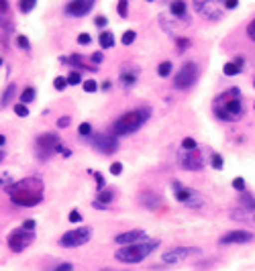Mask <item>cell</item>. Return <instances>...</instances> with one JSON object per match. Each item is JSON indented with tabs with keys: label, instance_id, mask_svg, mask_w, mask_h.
<instances>
[{
	"label": "cell",
	"instance_id": "obj_51",
	"mask_svg": "<svg viewBox=\"0 0 255 271\" xmlns=\"http://www.w3.org/2000/svg\"><path fill=\"white\" fill-rule=\"evenodd\" d=\"M111 88H113V82H111V80H106V82L100 84V90H104V92H109Z\"/></svg>",
	"mask_w": 255,
	"mask_h": 271
},
{
	"label": "cell",
	"instance_id": "obj_48",
	"mask_svg": "<svg viewBox=\"0 0 255 271\" xmlns=\"http://www.w3.org/2000/svg\"><path fill=\"white\" fill-rule=\"evenodd\" d=\"M68 220H70V222H76V224H78V222H82V214H80L78 210H72V212L68 214Z\"/></svg>",
	"mask_w": 255,
	"mask_h": 271
},
{
	"label": "cell",
	"instance_id": "obj_19",
	"mask_svg": "<svg viewBox=\"0 0 255 271\" xmlns=\"http://www.w3.org/2000/svg\"><path fill=\"white\" fill-rule=\"evenodd\" d=\"M243 67H245V59L239 55V57H235L233 61H229V63H225V65H223V74H225L227 78L239 76V74L243 72Z\"/></svg>",
	"mask_w": 255,
	"mask_h": 271
},
{
	"label": "cell",
	"instance_id": "obj_33",
	"mask_svg": "<svg viewBox=\"0 0 255 271\" xmlns=\"http://www.w3.org/2000/svg\"><path fill=\"white\" fill-rule=\"evenodd\" d=\"M117 12H119V16L127 18V14H129V0H119V4H117Z\"/></svg>",
	"mask_w": 255,
	"mask_h": 271
},
{
	"label": "cell",
	"instance_id": "obj_7",
	"mask_svg": "<svg viewBox=\"0 0 255 271\" xmlns=\"http://www.w3.org/2000/svg\"><path fill=\"white\" fill-rule=\"evenodd\" d=\"M59 135L57 133H43V135H39L37 141H35V151H37V157L39 159H43L47 161L49 157L55 153L57 145H59Z\"/></svg>",
	"mask_w": 255,
	"mask_h": 271
},
{
	"label": "cell",
	"instance_id": "obj_31",
	"mask_svg": "<svg viewBox=\"0 0 255 271\" xmlns=\"http://www.w3.org/2000/svg\"><path fill=\"white\" fill-rule=\"evenodd\" d=\"M12 110H14V115H16V117H20V119L29 117V106H27V104H20V102H16Z\"/></svg>",
	"mask_w": 255,
	"mask_h": 271
},
{
	"label": "cell",
	"instance_id": "obj_9",
	"mask_svg": "<svg viewBox=\"0 0 255 271\" xmlns=\"http://www.w3.org/2000/svg\"><path fill=\"white\" fill-rule=\"evenodd\" d=\"M178 163H180V167L186 169V171H200V169L206 165L200 149H196V151H184V149H180V153H178Z\"/></svg>",
	"mask_w": 255,
	"mask_h": 271
},
{
	"label": "cell",
	"instance_id": "obj_18",
	"mask_svg": "<svg viewBox=\"0 0 255 271\" xmlns=\"http://www.w3.org/2000/svg\"><path fill=\"white\" fill-rule=\"evenodd\" d=\"M137 80H139V70H137V67H123L121 78H119L123 88H133L137 84Z\"/></svg>",
	"mask_w": 255,
	"mask_h": 271
},
{
	"label": "cell",
	"instance_id": "obj_20",
	"mask_svg": "<svg viewBox=\"0 0 255 271\" xmlns=\"http://www.w3.org/2000/svg\"><path fill=\"white\" fill-rule=\"evenodd\" d=\"M169 12H172L176 18L186 20V18H188V4L182 2V0H174V2L169 4Z\"/></svg>",
	"mask_w": 255,
	"mask_h": 271
},
{
	"label": "cell",
	"instance_id": "obj_58",
	"mask_svg": "<svg viewBox=\"0 0 255 271\" xmlns=\"http://www.w3.org/2000/svg\"><path fill=\"white\" fill-rule=\"evenodd\" d=\"M253 88H255V80H253Z\"/></svg>",
	"mask_w": 255,
	"mask_h": 271
},
{
	"label": "cell",
	"instance_id": "obj_27",
	"mask_svg": "<svg viewBox=\"0 0 255 271\" xmlns=\"http://www.w3.org/2000/svg\"><path fill=\"white\" fill-rule=\"evenodd\" d=\"M35 96H37V92H35V88H33V86L25 88V90H23V94H20V104H31V102L35 100Z\"/></svg>",
	"mask_w": 255,
	"mask_h": 271
},
{
	"label": "cell",
	"instance_id": "obj_56",
	"mask_svg": "<svg viewBox=\"0 0 255 271\" xmlns=\"http://www.w3.org/2000/svg\"><path fill=\"white\" fill-rule=\"evenodd\" d=\"M100 271H119V269H100Z\"/></svg>",
	"mask_w": 255,
	"mask_h": 271
},
{
	"label": "cell",
	"instance_id": "obj_57",
	"mask_svg": "<svg viewBox=\"0 0 255 271\" xmlns=\"http://www.w3.org/2000/svg\"><path fill=\"white\" fill-rule=\"evenodd\" d=\"M0 65H2V57H0Z\"/></svg>",
	"mask_w": 255,
	"mask_h": 271
},
{
	"label": "cell",
	"instance_id": "obj_32",
	"mask_svg": "<svg viewBox=\"0 0 255 271\" xmlns=\"http://www.w3.org/2000/svg\"><path fill=\"white\" fill-rule=\"evenodd\" d=\"M33 8H35V0H20V2H18V10L23 14L31 12Z\"/></svg>",
	"mask_w": 255,
	"mask_h": 271
},
{
	"label": "cell",
	"instance_id": "obj_49",
	"mask_svg": "<svg viewBox=\"0 0 255 271\" xmlns=\"http://www.w3.org/2000/svg\"><path fill=\"white\" fill-rule=\"evenodd\" d=\"M70 123H72L70 117H61V119L57 121V129H66V127H70Z\"/></svg>",
	"mask_w": 255,
	"mask_h": 271
},
{
	"label": "cell",
	"instance_id": "obj_54",
	"mask_svg": "<svg viewBox=\"0 0 255 271\" xmlns=\"http://www.w3.org/2000/svg\"><path fill=\"white\" fill-rule=\"evenodd\" d=\"M4 157H6V153H4L2 149H0V163H2V159H4Z\"/></svg>",
	"mask_w": 255,
	"mask_h": 271
},
{
	"label": "cell",
	"instance_id": "obj_8",
	"mask_svg": "<svg viewBox=\"0 0 255 271\" xmlns=\"http://www.w3.org/2000/svg\"><path fill=\"white\" fill-rule=\"evenodd\" d=\"M90 143L102 155H113L119 151V137H115L113 133H92Z\"/></svg>",
	"mask_w": 255,
	"mask_h": 271
},
{
	"label": "cell",
	"instance_id": "obj_41",
	"mask_svg": "<svg viewBox=\"0 0 255 271\" xmlns=\"http://www.w3.org/2000/svg\"><path fill=\"white\" fill-rule=\"evenodd\" d=\"M90 43H92V35H88V33L78 35V45H90Z\"/></svg>",
	"mask_w": 255,
	"mask_h": 271
},
{
	"label": "cell",
	"instance_id": "obj_44",
	"mask_svg": "<svg viewBox=\"0 0 255 271\" xmlns=\"http://www.w3.org/2000/svg\"><path fill=\"white\" fill-rule=\"evenodd\" d=\"M90 61H92V65H96V67H98V65L104 61V55H102V51H96V53H92Z\"/></svg>",
	"mask_w": 255,
	"mask_h": 271
},
{
	"label": "cell",
	"instance_id": "obj_10",
	"mask_svg": "<svg viewBox=\"0 0 255 271\" xmlns=\"http://www.w3.org/2000/svg\"><path fill=\"white\" fill-rule=\"evenodd\" d=\"M33 241H35V233H29L25 229H16L8 237V249L12 253H23L29 245H33Z\"/></svg>",
	"mask_w": 255,
	"mask_h": 271
},
{
	"label": "cell",
	"instance_id": "obj_43",
	"mask_svg": "<svg viewBox=\"0 0 255 271\" xmlns=\"http://www.w3.org/2000/svg\"><path fill=\"white\" fill-rule=\"evenodd\" d=\"M51 271H76V269H74V265H72V263H57Z\"/></svg>",
	"mask_w": 255,
	"mask_h": 271
},
{
	"label": "cell",
	"instance_id": "obj_45",
	"mask_svg": "<svg viewBox=\"0 0 255 271\" xmlns=\"http://www.w3.org/2000/svg\"><path fill=\"white\" fill-rule=\"evenodd\" d=\"M94 25H96L98 29H104L106 25H109V16H96V18H94Z\"/></svg>",
	"mask_w": 255,
	"mask_h": 271
},
{
	"label": "cell",
	"instance_id": "obj_4",
	"mask_svg": "<svg viewBox=\"0 0 255 271\" xmlns=\"http://www.w3.org/2000/svg\"><path fill=\"white\" fill-rule=\"evenodd\" d=\"M159 247V241L155 239H145L141 243H135V245H127V247H121V249L115 253V259L125 263V265H137L141 261H145L149 257L155 249Z\"/></svg>",
	"mask_w": 255,
	"mask_h": 271
},
{
	"label": "cell",
	"instance_id": "obj_40",
	"mask_svg": "<svg viewBox=\"0 0 255 271\" xmlns=\"http://www.w3.org/2000/svg\"><path fill=\"white\" fill-rule=\"evenodd\" d=\"M233 188H235L239 194H243L245 192V179L243 177H235V179H233Z\"/></svg>",
	"mask_w": 255,
	"mask_h": 271
},
{
	"label": "cell",
	"instance_id": "obj_1",
	"mask_svg": "<svg viewBox=\"0 0 255 271\" xmlns=\"http://www.w3.org/2000/svg\"><path fill=\"white\" fill-rule=\"evenodd\" d=\"M6 194L10 196V202L20 208H33L37 204L43 202V194H45V186L43 179L31 175L25 179H18V182H12L10 186H6Z\"/></svg>",
	"mask_w": 255,
	"mask_h": 271
},
{
	"label": "cell",
	"instance_id": "obj_47",
	"mask_svg": "<svg viewBox=\"0 0 255 271\" xmlns=\"http://www.w3.org/2000/svg\"><path fill=\"white\" fill-rule=\"evenodd\" d=\"M247 37H249L251 41H255V18L249 20V25H247Z\"/></svg>",
	"mask_w": 255,
	"mask_h": 271
},
{
	"label": "cell",
	"instance_id": "obj_36",
	"mask_svg": "<svg viewBox=\"0 0 255 271\" xmlns=\"http://www.w3.org/2000/svg\"><path fill=\"white\" fill-rule=\"evenodd\" d=\"M78 133H80V137H92V125L90 123H80Z\"/></svg>",
	"mask_w": 255,
	"mask_h": 271
},
{
	"label": "cell",
	"instance_id": "obj_37",
	"mask_svg": "<svg viewBox=\"0 0 255 271\" xmlns=\"http://www.w3.org/2000/svg\"><path fill=\"white\" fill-rule=\"evenodd\" d=\"M90 173H92V175H94V179H96V188H98V192L106 190V182H104V175H102L100 171H92V169H90Z\"/></svg>",
	"mask_w": 255,
	"mask_h": 271
},
{
	"label": "cell",
	"instance_id": "obj_14",
	"mask_svg": "<svg viewBox=\"0 0 255 271\" xmlns=\"http://www.w3.org/2000/svg\"><path fill=\"white\" fill-rule=\"evenodd\" d=\"M145 239H147V237H145V231H143V229H133V231H127V233L117 235V237H115V243L127 247V245L141 243V241H145Z\"/></svg>",
	"mask_w": 255,
	"mask_h": 271
},
{
	"label": "cell",
	"instance_id": "obj_55",
	"mask_svg": "<svg viewBox=\"0 0 255 271\" xmlns=\"http://www.w3.org/2000/svg\"><path fill=\"white\" fill-rule=\"evenodd\" d=\"M251 220H253V222H255V210H253V212H251Z\"/></svg>",
	"mask_w": 255,
	"mask_h": 271
},
{
	"label": "cell",
	"instance_id": "obj_39",
	"mask_svg": "<svg viewBox=\"0 0 255 271\" xmlns=\"http://www.w3.org/2000/svg\"><path fill=\"white\" fill-rule=\"evenodd\" d=\"M53 88H55V90H59V92H63V90L68 88V80H66V78H61V76H57V78L53 80Z\"/></svg>",
	"mask_w": 255,
	"mask_h": 271
},
{
	"label": "cell",
	"instance_id": "obj_3",
	"mask_svg": "<svg viewBox=\"0 0 255 271\" xmlns=\"http://www.w3.org/2000/svg\"><path fill=\"white\" fill-rule=\"evenodd\" d=\"M149 117H151V108H149V106L129 110V112L121 115V117L113 123L111 133L115 135V137H129V135L137 133L147 121H149Z\"/></svg>",
	"mask_w": 255,
	"mask_h": 271
},
{
	"label": "cell",
	"instance_id": "obj_46",
	"mask_svg": "<svg viewBox=\"0 0 255 271\" xmlns=\"http://www.w3.org/2000/svg\"><path fill=\"white\" fill-rule=\"evenodd\" d=\"M35 224H37V222H35L33 218H29V220L23 222V227H20V229H25V231H29V233H35Z\"/></svg>",
	"mask_w": 255,
	"mask_h": 271
},
{
	"label": "cell",
	"instance_id": "obj_16",
	"mask_svg": "<svg viewBox=\"0 0 255 271\" xmlns=\"http://www.w3.org/2000/svg\"><path fill=\"white\" fill-rule=\"evenodd\" d=\"M115 198H117V192H115L113 188H106V190H102V192L96 194L92 206L98 208V210H109V204H111Z\"/></svg>",
	"mask_w": 255,
	"mask_h": 271
},
{
	"label": "cell",
	"instance_id": "obj_22",
	"mask_svg": "<svg viewBox=\"0 0 255 271\" xmlns=\"http://www.w3.org/2000/svg\"><path fill=\"white\" fill-rule=\"evenodd\" d=\"M98 43H100V49H113L117 41H115V35L111 31H100Z\"/></svg>",
	"mask_w": 255,
	"mask_h": 271
},
{
	"label": "cell",
	"instance_id": "obj_25",
	"mask_svg": "<svg viewBox=\"0 0 255 271\" xmlns=\"http://www.w3.org/2000/svg\"><path fill=\"white\" fill-rule=\"evenodd\" d=\"M210 167H212V169H217V171H221V169L225 167V159H223V155H221V153H217V151H212V153H210Z\"/></svg>",
	"mask_w": 255,
	"mask_h": 271
},
{
	"label": "cell",
	"instance_id": "obj_6",
	"mask_svg": "<svg viewBox=\"0 0 255 271\" xmlns=\"http://www.w3.org/2000/svg\"><path fill=\"white\" fill-rule=\"evenodd\" d=\"M90 239H92L90 227H78V229H72L59 237V247H63V249H76V247L86 245Z\"/></svg>",
	"mask_w": 255,
	"mask_h": 271
},
{
	"label": "cell",
	"instance_id": "obj_12",
	"mask_svg": "<svg viewBox=\"0 0 255 271\" xmlns=\"http://www.w3.org/2000/svg\"><path fill=\"white\" fill-rule=\"evenodd\" d=\"M255 241V235L245 231V229H235V231H229L219 239V245H247Z\"/></svg>",
	"mask_w": 255,
	"mask_h": 271
},
{
	"label": "cell",
	"instance_id": "obj_2",
	"mask_svg": "<svg viewBox=\"0 0 255 271\" xmlns=\"http://www.w3.org/2000/svg\"><path fill=\"white\" fill-rule=\"evenodd\" d=\"M212 112L219 121L237 123L245 117V100L239 88H229L212 100Z\"/></svg>",
	"mask_w": 255,
	"mask_h": 271
},
{
	"label": "cell",
	"instance_id": "obj_34",
	"mask_svg": "<svg viewBox=\"0 0 255 271\" xmlns=\"http://www.w3.org/2000/svg\"><path fill=\"white\" fill-rule=\"evenodd\" d=\"M176 47H178V53H184L190 47V39L188 37H176Z\"/></svg>",
	"mask_w": 255,
	"mask_h": 271
},
{
	"label": "cell",
	"instance_id": "obj_53",
	"mask_svg": "<svg viewBox=\"0 0 255 271\" xmlns=\"http://www.w3.org/2000/svg\"><path fill=\"white\" fill-rule=\"evenodd\" d=\"M4 143H6V137L4 135H0V147H4Z\"/></svg>",
	"mask_w": 255,
	"mask_h": 271
},
{
	"label": "cell",
	"instance_id": "obj_24",
	"mask_svg": "<svg viewBox=\"0 0 255 271\" xmlns=\"http://www.w3.org/2000/svg\"><path fill=\"white\" fill-rule=\"evenodd\" d=\"M14 92H16V86H14V84H8V86H6V90H4V94H2V98H0V106L6 108V106H8V102L14 98Z\"/></svg>",
	"mask_w": 255,
	"mask_h": 271
},
{
	"label": "cell",
	"instance_id": "obj_5",
	"mask_svg": "<svg viewBox=\"0 0 255 271\" xmlns=\"http://www.w3.org/2000/svg\"><path fill=\"white\" fill-rule=\"evenodd\" d=\"M198 76H200V67L196 61H186L178 74L174 76V88L176 90H190L196 82H198Z\"/></svg>",
	"mask_w": 255,
	"mask_h": 271
},
{
	"label": "cell",
	"instance_id": "obj_38",
	"mask_svg": "<svg viewBox=\"0 0 255 271\" xmlns=\"http://www.w3.org/2000/svg\"><path fill=\"white\" fill-rule=\"evenodd\" d=\"M16 45H18V47L23 49V51H29V49H31V41H29L25 35H18V37H16Z\"/></svg>",
	"mask_w": 255,
	"mask_h": 271
},
{
	"label": "cell",
	"instance_id": "obj_28",
	"mask_svg": "<svg viewBox=\"0 0 255 271\" xmlns=\"http://www.w3.org/2000/svg\"><path fill=\"white\" fill-rule=\"evenodd\" d=\"M135 39H137V31L127 29V31L123 33V37H121V43H123V45H133Z\"/></svg>",
	"mask_w": 255,
	"mask_h": 271
},
{
	"label": "cell",
	"instance_id": "obj_30",
	"mask_svg": "<svg viewBox=\"0 0 255 271\" xmlns=\"http://www.w3.org/2000/svg\"><path fill=\"white\" fill-rule=\"evenodd\" d=\"M66 80H68V86H78V84H84V80H82V74H80L78 70L70 72Z\"/></svg>",
	"mask_w": 255,
	"mask_h": 271
},
{
	"label": "cell",
	"instance_id": "obj_23",
	"mask_svg": "<svg viewBox=\"0 0 255 271\" xmlns=\"http://www.w3.org/2000/svg\"><path fill=\"white\" fill-rule=\"evenodd\" d=\"M184 206H188V208H192V210H198V208H202V206H204V198H202V194L194 190V194H192V196H190V200L186 202V204H184Z\"/></svg>",
	"mask_w": 255,
	"mask_h": 271
},
{
	"label": "cell",
	"instance_id": "obj_35",
	"mask_svg": "<svg viewBox=\"0 0 255 271\" xmlns=\"http://www.w3.org/2000/svg\"><path fill=\"white\" fill-rule=\"evenodd\" d=\"M182 149H184V151H196V149H198L196 139H192V137H186V139L182 141Z\"/></svg>",
	"mask_w": 255,
	"mask_h": 271
},
{
	"label": "cell",
	"instance_id": "obj_21",
	"mask_svg": "<svg viewBox=\"0 0 255 271\" xmlns=\"http://www.w3.org/2000/svg\"><path fill=\"white\" fill-rule=\"evenodd\" d=\"M239 206H241V210H245V212L251 214L255 210V196L245 190L243 194H239Z\"/></svg>",
	"mask_w": 255,
	"mask_h": 271
},
{
	"label": "cell",
	"instance_id": "obj_42",
	"mask_svg": "<svg viewBox=\"0 0 255 271\" xmlns=\"http://www.w3.org/2000/svg\"><path fill=\"white\" fill-rule=\"evenodd\" d=\"M123 169H125V165H123L121 161L111 163V173H113V175H121V173H123Z\"/></svg>",
	"mask_w": 255,
	"mask_h": 271
},
{
	"label": "cell",
	"instance_id": "obj_13",
	"mask_svg": "<svg viewBox=\"0 0 255 271\" xmlns=\"http://www.w3.org/2000/svg\"><path fill=\"white\" fill-rule=\"evenodd\" d=\"M94 4H96L94 0H72V2L66 4L63 12H66L68 16H74V18H82V16H86L88 12H92Z\"/></svg>",
	"mask_w": 255,
	"mask_h": 271
},
{
	"label": "cell",
	"instance_id": "obj_15",
	"mask_svg": "<svg viewBox=\"0 0 255 271\" xmlns=\"http://www.w3.org/2000/svg\"><path fill=\"white\" fill-rule=\"evenodd\" d=\"M139 204L145 206L147 210H159L163 208V198L157 192H143L139 194Z\"/></svg>",
	"mask_w": 255,
	"mask_h": 271
},
{
	"label": "cell",
	"instance_id": "obj_11",
	"mask_svg": "<svg viewBox=\"0 0 255 271\" xmlns=\"http://www.w3.org/2000/svg\"><path fill=\"white\" fill-rule=\"evenodd\" d=\"M200 253V249L198 247H174V249H169V251H165L163 255H161V261L163 263H180V261H184V259H188L190 255H198Z\"/></svg>",
	"mask_w": 255,
	"mask_h": 271
},
{
	"label": "cell",
	"instance_id": "obj_17",
	"mask_svg": "<svg viewBox=\"0 0 255 271\" xmlns=\"http://www.w3.org/2000/svg\"><path fill=\"white\" fill-rule=\"evenodd\" d=\"M194 8H196L200 14H204V18L219 20V18L223 16L221 10H219V6H217L215 2H194Z\"/></svg>",
	"mask_w": 255,
	"mask_h": 271
},
{
	"label": "cell",
	"instance_id": "obj_26",
	"mask_svg": "<svg viewBox=\"0 0 255 271\" xmlns=\"http://www.w3.org/2000/svg\"><path fill=\"white\" fill-rule=\"evenodd\" d=\"M172 72H174V63L172 61H161L157 65V74L161 78H169V76H172Z\"/></svg>",
	"mask_w": 255,
	"mask_h": 271
},
{
	"label": "cell",
	"instance_id": "obj_29",
	"mask_svg": "<svg viewBox=\"0 0 255 271\" xmlns=\"http://www.w3.org/2000/svg\"><path fill=\"white\" fill-rule=\"evenodd\" d=\"M82 88H84V92H88V94H94V92H96V90H98L100 86H98V82H96V80H92V78H90V80H84Z\"/></svg>",
	"mask_w": 255,
	"mask_h": 271
},
{
	"label": "cell",
	"instance_id": "obj_50",
	"mask_svg": "<svg viewBox=\"0 0 255 271\" xmlns=\"http://www.w3.org/2000/svg\"><path fill=\"white\" fill-rule=\"evenodd\" d=\"M239 6V0H227V2H225V8L227 10H235Z\"/></svg>",
	"mask_w": 255,
	"mask_h": 271
},
{
	"label": "cell",
	"instance_id": "obj_52",
	"mask_svg": "<svg viewBox=\"0 0 255 271\" xmlns=\"http://www.w3.org/2000/svg\"><path fill=\"white\" fill-rule=\"evenodd\" d=\"M6 10H8V4H6V2H2V0H0V14L4 16V14H6Z\"/></svg>",
	"mask_w": 255,
	"mask_h": 271
}]
</instances>
